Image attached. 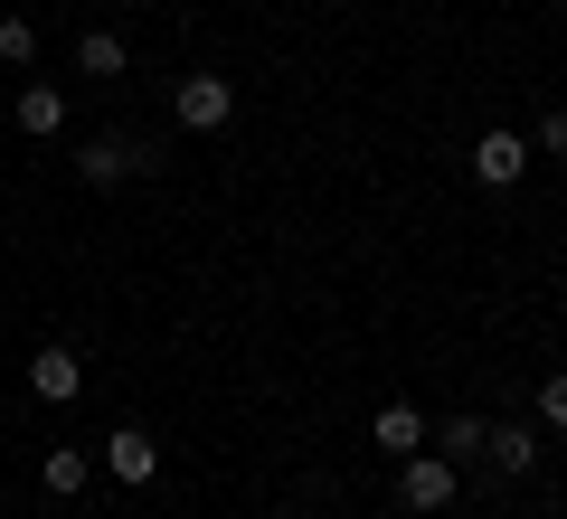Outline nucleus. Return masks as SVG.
Returning <instances> with one entry per match:
<instances>
[{
  "mask_svg": "<svg viewBox=\"0 0 567 519\" xmlns=\"http://www.w3.org/2000/svg\"><path fill=\"white\" fill-rule=\"evenodd\" d=\"M539 425H548V435H567V378H539Z\"/></svg>",
  "mask_w": 567,
  "mask_h": 519,
  "instance_id": "14",
  "label": "nucleus"
},
{
  "mask_svg": "<svg viewBox=\"0 0 567 519\" xmlns=\"http://www.w3.org/2000/svg\"><path fill=\"white\" fill-rule=\"evenodd\" d=\"M76 387H85V360L66 350V340H48L39 360H29V397L39 406H76Z\"/></svg>",
  "mask_w": 567,
  "mask_h": 519,
  "instance_id": "4",
  "label": "nucleus"
},
{
  "mask_svg": "<svg viewBox=\"0 0 567 519\" xmlns=\"http://www.w3.org/2000/svg\"><path fill=\"white\" fill-rule=\"evenodd\" d=\"M529 152H548V160H567V114H539V133H529Z\"/></svg>",
  "mask_w": 567,
  "mask_h": 519,
  "instance_id": "15",
  "label": "nucleus"
},
{
  "mask_svg": "<svg viewBox=\"0 0 567 519\" xmlns=\"http://www.w3.org/2000/svg\"><path fill=\"white\" fill-rule=\"evenodd\" d=\"M85 473H95V463H85L76 444H58V454L39 463V481H48V491H58V500H76V491H85Z\"/></svg>",
  "mask_w": 567,
  "mask_h": 519,
  "instance_id": "10",
  "label": "nucleus"
},
{
  "mask_svg": "<svg viewBox=\"0 0 567 519\" xmlns=\"http://www.w3.org/2000/svg\"><path fill=\"white\" fill-rule=\"evenodd\" d=\"M104 473H114V481H152V473H162L152 425H114V435H104Z\"/></svg>",
  "mask_w": 567,
  "mask_h": 519,
  "instance_id": "6",
  "label": "nucleus"
},
{
  "mask_svg": "<svg viewBox=\"0 0 567 519\" xmlns=\"http://www.w3.org/2000/svg\"><path fill=\"white\" fill-rule=\"evenodd\" d=\"M520 170H529V133H502V123L473 133V180H483V189H511Z\"/></svg>",
  "mask_w": 567,
  "mask_h": 519,
  "instance_id": "3",
  "label": "nucleus"
},
{
  "mask_svg": "<svg viewBox=\"0 0 567 519\" xmlns=\"http://www.w3.org/2000/svg\"><path fill=\"white\" fill-rule=\"evenodd\" d=\"M398 500H406L416 519H435V510L454 500V463L425 454V444H416V454H398Z\"/></svg>",
  "mask_w": 567,
  "mask_h": 519,
  "instance_id": "2",
  "label": "nucleus"
},
{
  "mask_svg": "<svg viewBox=\"0 0 567 519\" xmlns=\"http://www.w3.org/2000/svg\"><path fill=\"white\" fill-rule=\"evenodd\" d=\"M76 66H85V76H123V39H114V29H85Z\"/></svg>",
  "mask_w": 567,
  "mask_h": 519,
  "instance_id": "11",
  "label": "nucleus"
},
{
  "mask_svg": "<svg viewBox=\"0 0 567 519\" xmlns=\"http://www.w3.org/2000/svg\"><path fill=\"white\" fill-rule=\"evenodd\" d=\"M483 463H492V473H511V481H520V473H539V425H492Z\"/></svg>",
  "mask_w": 567,
  "mask_h": 519,
  "instance_id": "7",
  "label": "nucleus"
},
{
  "mask_svg": "<svg viewBox=\"0 0 567 519\" xmlns=\"http://www.w3.org/2000/svg\"><path fill=\"white\" fill-rule=\"evenodd\" d=\"M0 58L29 76V66H39V29H29V20H0Z\"/></svg>",
  "mask_w": 567,
  "mask_h": 519,
  "instance_id": "13",
  "label": "nucleus"
},
{
  "mask_svg": "<svg viewBox=\"0 0 567 519\" xmlns=\"http://www.w3.org/2000/svg\"><path fill=\"white\" fill-rule=\"evenodd\" d=\"M435 444H445V463H454V454H483L492 425H483V416H454V425H435Z\"/></svg>",
  "mask_w": 567,
  "mask_h": 519,
  "instance_id": "12",
  "label": "nucleus"
},
{
  "mask_svg": "<svg viewBox=\"0 0 567 519\" xmlns=\"http://www.w3.org/2000/svg\"><path fill=\"white\" fill-rule=\"evenodd\" d=\"M369 444H379V454H416V444H425V416H416V406H379V416H369Z\"/></svg>",
  "mask_w": 567,
  "mask_h": 519,
  "instance_id": "8",
  "label": "nucleus"
},
{
  "mask_svg": "<svg viewBox=\"0 0 567 519\" xmlns=\"http://www.w3.org/2000/svg\"><path fill=\"white\" fill-rule=\"evenodd\" d=\"M265 519H293V510H265Z\"/></svg>",
  "mask_w": 567,
  "mask_h": 519,
  "instance_id": "16",
  "label": "nucleus"
},
{
  "mask_svg": "<svg viewBox=\"0 0 567 519\" xmlns=\"http://www.w3.org/2000/svg\"><path fill=\"white\" fill-rule=\"evenodd\" d=\"M142 160H152V152H142L133 133H95V142L76 152V180H85V189H114L123 170H142Z\"/></svg>",
  "mask_w": 567,
  "mask_h": 519,
  "instance_id": "5",
  "label": "nucleus"
},
{
  "mask_svg": "<svg viewBox=\"0 0 567 519\" xmlns=\"http://www.w3.org/2000/svg\"><path fill=\"white\" fill-rule=\"evenodd\" d=\"M227 114H237V85L227 76H181L171 85V123H181V133H218Z\"/></svg>",
  "mask_w": 567,
  "mask_h": 519,
  "instance_id": "1",
  "label": "nucleus"
},
{
  "mask_svg": "<svg viewBox=\"0 0 567 519\" xmlns=\"http://www.w3.org/2000/svg\"><path fill=\"white\" fill-rule=\"evenodd\" d=\"M58 123H66V95H58V85H20V133L48 142Z\"/></svg>",
  "mask_w": 567,
  "mask_h": 519,
  "instance_id": "9",
  "label": "nucleus"
}]
</instances>
